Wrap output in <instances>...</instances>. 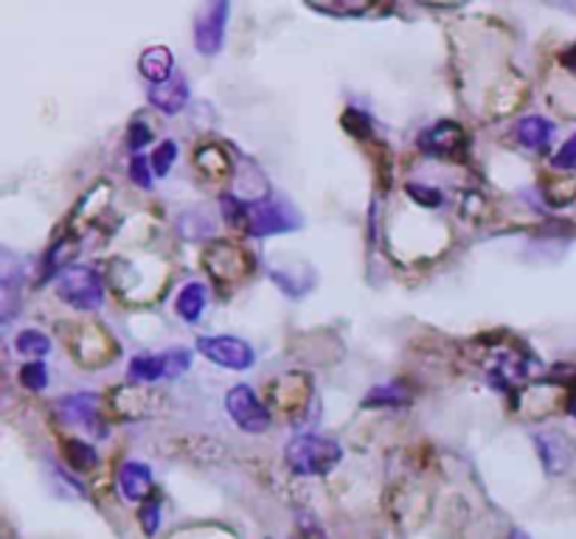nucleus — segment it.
<instances>
[{"label":"nucleus","mask_w":576,"mask_h":539,"mask_svg":"<svg viewBox=\"0 0 576 539\" xmlns=\"http://www.w3.org/2000/svg\"><path fill=\"white\" fill-rule=\"evenodd\" d=\"M222 213L225 220L236 228H245L250 236H275V233H290L302 228V217L293 206L282 200H254L240 203L236 197H222Z\"/></svg>","instance_id":"f257e3e1"},{"label":"nucleus","mask_w":576,"mask_h":539,"mask_svg":"<svg viewBox=\"0 0 576 539\" xmlns=\"http://www.w3.org/2000/svg\"><path fill=\"white\" fill-rule=\"evenodd\" d=\"M341 444L327 439V436H295V439L287 441V446H284V461H287V466L295 475H304V478L329 475L341 464Z\"/></svg>","instance_id":"f03ea898"},{"label":"nucleus","mask_w":576,"mask_h":539,"mask_svg":"<svg viewBox=\"0 0 576 539\" xmlns=\"http://www.w3.org/2000/svg\"><path fill=\"white\" fill-rule=\"evenodd\" d=\"M57 295L79 313H96L105 304V284L90 267H68L57 281Z\"/></svg>","instance_id":"7ed1b4c3"},{"label":"nucleus","mask_w":576,"mask_h":539,"mask_svg":"<svg viewBox=\"0 0 576 539\" xmlns=\"http://www.w3.org/2000/svg\"><path fill=\"white\" fill-rule=\"evenodd\" d=\"M197 348L206 354L211 363L222 368H231V371H248L256 363L254 348L240 338H229V334H206V338L197 340Z\"/></svg>","instance_id":"20e7f679"},{"label":"nucleus","mask_w":576,"mask_h":539,"mask_svg":"<svg viewBox=\"0 0 576 539\" xmlns=\"http://www.w3.org/2000/svg\"><path fill=\"white\" fill-rule=\"evenodd\" d=\"M225 407H229L231 419H234L236 425H240V430H245V433H265L270 427V411L261 405L254 388H231L229 396H225Z\"/></svg>","instance_id":"39448f33"},{"label":"nucleus","mask_w":576,"mask_h":539,"mask_svg":"<svg viewBox=\"0 0 576 539\" xmlns=\"http://www.w3.org/2000/svg\"><path fill=\"white\" fill-rule=\"evenodd\" d=\"M419 149L436 160H458L467 152V135L456 121H439L419 135Z\"/></svg>","instance_id":"423d86ee"},{"label":"nucleus","mask_w":576,"mask_h":539,"mask_svg":"<svg viewBox=\"0 0 576 539\" xmlns=\"http://www.w3.org/2000/svg\"><path fill=\"white\" fill-rule=\"evenodd\" d=\"M231 7L225 0L220 3H208L200 14H197L195 23V46L197 51L206 53V57H215L222 48L225 40V23H229Z\"/></svg>","instance_id":"0eeeda50"},{"label":"nucleus","mask_w":576,"mask_h":539,"mask_svg":"<svg viewBox=\"0 0 576 539\" xmlns=\"http://www.w3.org/2000/svg\"><path fill=\"white\" fill-rule=\"evenodd\" d=\"M208 254H215L222 259V265H208V273L215 275L220 284H234V281L245 279L250 273V256L240 250L236 245H215Z\"/></svg>","instance_id":"6e6552de"},{"label":"nucleus","mask_w":576,"mask_h":539,"mask_svg":"<svg viewBox=\"0 0 576 539\" xmlns=\"http://www.w3.org/2000/svg\"><path fill=\"white\" fill-rule=\"evenodd\" d=\"M119 487L127 500H147L152 494V469L142 461H127L121 466Z\"/></svg>","instance_id":"1a4fd4ad"},{"label":"nucleus","mask_w":576,"mask_h":539,"mask_svg":"<svg viewBox=\"0 0 576 539\" xmlns=\"http://www.w3.org/2000/svg\"><path fill=\"white\" fill-rule=\"evenodd\" d=\"M163 377H172L169 354H138L127 368L130 382H158Z\"/></svg>","instance_id":"9d476101"},{"label":"nucleus","mask_w":576,"mask_h":539,"mask_svg":"<svg viewBox=\"0 0 576 539\" xmlns=\"http://www.w3.org/2000/svg\"><path fill=\"white\" fill-rule=\"evenodd\" d=\"M537 453H540V461L549 469V475H563L568 469L571 450L563 436H537Z\"/></svg>","instance_id":"9b49d317"},{"label":"nucleus","mask_w":576,"mask_h":539,"mask_svg":"<svg viewBox=\"0 0 576 539\" xmlns=\"http://www.w3.org/2000/svg\"><path fill=\"white\" fill-rule=\"evenodd\" d=\"M149 101H152L161 113L177 115L188 101V85L183 79H169L163 82V85H152Z\"/></svg>","instance_id":"f8f14e48"},{"label":"nucleus","mask_w":576,"mask_h":539,"mask_svg":"<svg viewBox=\"0 0 576 539\" xmlns=\"http://www.w3.org/2000/svg\"><path fill=\"white\" fill-rule=\"evenodd\" d=\"M172 51L163 46L147 48V51L142 53V60H138V71H142L144 79H149L152 85H163V82L172 79Z\"/></svg>","instance_id":"ddd939ff"},{"label":"nucleus","mask_w":576,"mask_h":539,"mask_svg":"<svg viewBox=\"0 0 576 539\" xmlns=\"http://www.w3.org/2000/svg\"><path fill=\"white\" fill-rule=\"evenodd\" d=\"M554 138V124L549 119H540V115H529V119H523L517 124V140H520L526 149H546Z\"/></svg>","instance_id":"4468645a"},{"label":"nucleus","mask_w":576,"mask_h":539,"mask_svg":"<svg viewBox=\"0 0 576 539\" xmlns=\"http://www.w3.org/2000/svg\"><path fill=\"white\" fill-rule=\"evenodd\" d=\"M60 411L68 421L90 427L96 421V413H99V396H94V393H74V396L60 402Z\"/></svg>","instance_id":"2eb2a0df"},{"label":"nucleus","mask_w":576,"mask_h":539,"mask_svg":"<svg viewBox=\"0 0 576 539\" xmlns=\"http://www.w3.org/2000/svg\"><path fill=\"white\" fill-rule=\"evenodd\" d=\"M206 304H208L206 286H203L200 281H188V284L181 290V295H177V301H174V309H177V315H181L186 323H195V320H200Z\"/></svg>","instance_id":"dca6fc26"},{"label":"nucleus","mask_w":576,"mask_h":539,"mask_svg":"<svg viewBox=\"0 0 576 539\" xmlns=\"http://www.w3.org/2000/svg\"><path fill=\"white\" fill-rule=\"evenodd\" d=\"M408 402V393H405V388L400 385V382H385V385H377L375 391L366 396V402L363 405L366 407H400Z\"/></svg>","instance_id":"f3484780"},{"label":"nucleus","mask_w":576,"mask_h":539,"mask_svg":"<svg viewBox=\"0 0 576 539\" xmlns=\"http://www.w3.org/2000/svg\"><path fill=\"white\" fill-rule=\"evenodd\" d=\"M76 256H79V242L76 240H62V242H57L54 247H51V250H48V261H46V279L51 273H57V270H62V273H65L68 270V265H71V261L76 259Z\"/></svg>","instance_id":"a211bd4d"},{"label":"nucleus","mask_w":576,"mask_h":539,"mask_svg":"<svg viewBox=\"0 0 576 539\" xmlns=\"http://www.w3.org/2000/svg\"><path fill=\"white\" fill-rule=\"evenodd\" d=\"M14 348L26 357H46L51 352V340L48 334L37 332V329H23L17 338H14Z\"/></svg>","instance_id":"6ab92c4d"},{"label":"nucleus","mask_w":576,"mask_h":539,"mask_svg":"<svg viewBox=\"0 0 576 539\" xmlns=\"http://www.w3.org/2000/svg\"><path fill=\"white\" fill-rule=\"evenodd\" d=\"M65 458L74 469H90L96 464L94 446L82 444V441H68L65 444Z\"/></svg>","instance_id":"aec40b11"},{"label":"nucleus","mask_w":576,"mask_h":539,"mask_svg":"<svg viewBox=\"0 0 576 539\" xmlns=\"http://www.w3.org/2000/svg\"><path fill=\"white\" fill-rule=\"evenodd\" d=\"M174 158H177V147H174V140H163V144H158V149H155L152 155V172L158 174V177H167L169 169H172Z\"/></svg>","instance_id":"412c9836"},{"label":"nucleus","mask_w":576,"mask_h":539,"mask_svg":"<svg viewBox=\"0 0 576 539\" xmlns=\"http://www.w3.org/2000/svg\"><path fill=\"white\" fill-rule=\"evenodd\" d=\"M21 382L28 388V391H42L48 385V368L46 363L34 359L28 366L21 368Z\"/></svg>","instance_id":"4be33fe9"},{"label":"nucleus","mask_w":576,"mask_h":539,"mask_svg":"<svg viewBox=\"0 0 576 539\" xmlns=\"http://www.w3.org/2000/svg\"><path fill=\"white\" fill-rule=\"evenodd\" d=\"M138 519H142V528L147 537L158 531V526H161V503H158V498L144 500L142 509H138Z\"/></svg>","instance_id":"5701e85b"},{"label":"nucleus","mask_w":576,"mask_h":539,"mask_svg":"<svg viewBox=\"0 0 576 539\" xmlns=\"http://www.w3.org/2000/svg\"><path fill=\"white\" fill-rule=\"evenodd\" d=\"M149 163L144 155H135L133 160H130V177H133V183H138L142 188H152V172H149Z\"/></svg>","instance_id":"b1692460"},{"label":"nucleus","mask_w":576,"mask_h":539,"mask_svg":"<svg viewBox=\"0 0 576 539\" xmlns=\"http://www.w3.org/2000/svg\"><path fill=\"white\" fill-rule=\"evenodd\" d=\"M408 194H410V197H414L416 203H419V206H430V208H436V206H439V203H442V194L436 192V188H425V186H419V183H410V186H408Z\"/></svg>","instance_id":"393cba45"},{"label":"nucleus","mask_w":576,"mask_h":539,"mask_svg":"<svg viewBox=\"0 0 576 539\" xmlns=\"http://www.w3.org/2000/svg\"><path fill=\"white\" fill-rule=\"evenodd\" d=\"M149 140H152V130H149L142 119L133 121V127H130V149L138 152L142 147H147Z\"/></svg>","instance_id":"a878e982"},{"label":"nucleus","mask_w":576,"mask_h":539,"mask_svg":"<svg viewBox=\"0 0 576 539\" xmlns=\"http://www.w3.org/2000/svg\"><path fill=\"white\" fill-rule=\"evenodd\" d=\"M554 167H560V169L576 167V135H571L563 147H560V152H556V158H554Z\"/></svg>","instance_id":"bb28decb"},{"label":"nucleus","mask_w":576,"mask_h":539,"mask_svg":"<svg viewBox=\"0 0 576 539\" xmlns=\"http://www.w3.org/2000/svg\"><path fill=\"white\" fill-rule=\"evenodd\" d=\"M560 62H563V68L568 71V74L576 76V42L568 48V51L563 53V60H560Z\"/></svg>","instance_id":"cd10ccee"},{"label":"nucleus","mask_w":576,"mask_h":539,"mask_svg":"<svg viewBox=\"0 0 576 539\" xmlns=\"http://www.w3.org/2000/svg\"><path fill=\"white\" fill-rule=\"evenodd\" d=\"M510 539H531V537L526 531H520V528H515V531L510 534Z\"/></svg>","instance_id":"c85d7f7f"}]
</instances>
